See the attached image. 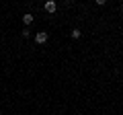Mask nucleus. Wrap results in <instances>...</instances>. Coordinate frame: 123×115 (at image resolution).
Masks as SVG:
<instances>
[{
    "instance_id": "nucleus-1",
    "label": "nucleus",
    "mask_w": 123,
    "mask_h": 115,
    "mask_svg": "<svg viewBox=\"0 0 123 115\" xmlns=\"http://www.w3.org/2000/svg\"><path fill=\"white\" fill-rule=\"evenodd\" d=\"M47 33H45V31H39V33H37V35H35V43H39V45H43V43H47Z\"/></svg>"
},
{
    "instance_id": "nucleus-2",
    "label": "nucleus",
    "mask_w": 123,
    "mask_h": 115,
    "mask_svg": "<svg viewBox=\"0 0 123 115\" xmlns=\"http://www.w3.org/2000/svg\"><path fill=\"white\" fill-rule=\"evenodd\" d=\"M55 8H57V4L53 0H47V2H45V10H47V13H55Z\"/></svg>"
},
{
    "instance_id": "nucleus-3",
    "label": "nucleus",
    "mask_w": 123,
    "mask_h": 115,
    "mask_svg": "<svg viewBox=\"0 0 123 115\" xmlns=\"http://www.w3.org/2000/svg\"><path fill=\"white\" fill-rule=\"evenodd\" d=\"M23 23H25V25L29 27L31 23H33V14H31V13H27V14H23Z\"/></svg>"
},
{
    "instance_id": "nucleus-4",
    "label": "nucleus",
    "mask_w": 123,
    "mask_h": 115,
    "mask_svg": "<svg viewBox=\"0 0 123 115\" xmlns=\"http://www.w3.org/2000/svg\"><path fill=\"white\" fill-rule=\"evenodd\" d=\"M70 35H72V39H80V37H82V33H80V29H74Z\"/></svg>"
},
{
    "instance_id": "nucleus-5",
    "label": "nucleus",
    "mask_w": 123,
    "mask_h": 115,
    "mask_svg": "<svg viewBox=\"0 0 123 115\" xmlns=\"http://www.w3.org/2000/svg\"><path fill=\"white\" fill-rule=\"evenodd\" d=\"M21 35H23V37H31V31H29V29H23Z\"/></svg>"
},
{
    "instance_id": "nucleus-6",
    "label": "nucleus",
    "mask_w": 123,
    "mask_h": 115,
    "mask_svg": "<svg viewBox=\"0 0 123 115\" xmlns=\"http://www.w3.org/2000/svg\"><path fill=\"white\" fill-rule=\"evenodd\" d=\"M0 115H2V113H0Z\"/></svg>"
}]
</instances>
